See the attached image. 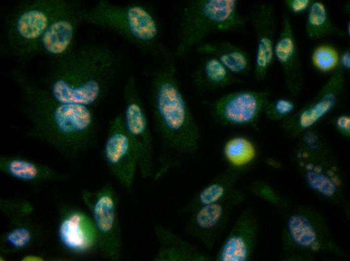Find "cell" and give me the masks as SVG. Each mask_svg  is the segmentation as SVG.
Instances as JSON below:
<instances>
[{"instance_id": "277c9868", "label": "cell", "mask_w": 350, "mask_h": 261, "mask_svg": "<svg viewBox=\"0 0 350 261\" xmlns=\"http://www.w3.org/2000/svg\"><path fill=\"white\" fill-rule=\"evenodd\" d=\"M83 22L112 31L145 53L165 59L170 57L160 41L159 21L144 4H119L101 0L85 8Z\"/></svg>"}, {"instance_id": "9a60e30c", "label": "cell", "mask_w": 350, "mask_h": 261, "mask_svg": "<svg viewBox=\"0 0 350 261\" xmlns=\"http://www.w3.org/2000/svg\"><path fill=\"white\" fill-rule=\"evenodd\" d=\"M153 230L158 246L153 258L154 261L213 260V257L198 246L161 224H155Z\"/></svg>"}, {"instance_id": "ba28073f", "label": "cell", "mask_w": 350, "mask_h": 261, "mask_svg": "<svg viewBox=\"0 0 350 261\" xmlns=\"http://www.w3.org/2000/svg\"><path fill=\"white\" fill-rule=\"evenodd\" d=\"M125 130L139 154L138 171L143 179L154 175L153 140L146 110L135 77H128L123 88Z\"/></svg>"}, {"instance_id": "7c38bea8", "label": "cell", "mask_w": 350, "mask_h": 261, "mask_svg": "<svg viewBox=\"0 0 350 261\" xmlns=\"http://www.w3.org/2000/svg\"><path fill=\"white\" fill-rule=\"evenodd\" d=\"M239 194L232 190L221 200L201 207L191 213L185 227L187 234L196 239L208 250L215 247L224 231Z\"/></svg>"}, {"instance_id": "484cf974", "label": "cell", "mask_w": 350, "mask_h": 261, "mask_svg": "<svg viewBox=\"0 0 350 261\" xmlns=\"http://www.w3.org/2000/svg\"><path fill=\"white\" fill-rule=\"evenodd\" d=\"M288 227L291 237L300 246H312L316 239V233L309 220L304 216L294 215L290 217Z\"/></svg>"}, {"instance_id": "603a6c76", "label": "cell", "mask_w": 350, "mask_h": 261, "mask_svg": "<svg viewBox=\"0 0 350 261\" xmlns=\"http://www.w3.org/2000/svg\"><path fill=\"white\" fill-rule=\"evenodd\" d=\"M342 80V72L338 70L328 81L318 99L301 112L298 118L301 127L310 126L333 108Z\"/></svg>"}, {"instance_id": "d6a6232c", "label": "cell", "mask_w": 350, "mask_h": 261, "mask_svg": "<svg viewBox=\"0 0 350 261\" xmlns=\"http://www.w3.org/2000/svg\"><path fill=\"white\" fill-rule=\"evenodd\" d=\"M349 122L350 119L347 116H340L337 120V125L338 127L346 132L349 130Z\"/></svg>"}, {"instance_id": "7402d4cb", "label": "cell", "mask_w": 350, "mask_h": 261, "mask_svg": "<svg viewBox=\"0 0 350 261\" xmlns=\"http://www.w3.org/2000/svg\"><path fill=\"white\" fill-rule=\"evenodd\" d=\"M236 179L235 170H226L198 191L180 209L182 213H191L203 206L217 202L233 190Z\"/></svg>"}, {"instance_id": "8992f818", "label": "cell", "mask_w": 350, "mask_h": 261, "mask_svg": "<svg viewBox=\"0 0 350 261\" xmlns=\"http://www.w3.org/2000/svg\"><path fill=\"white\" fill-rule=\"evenodd\" d=\"M247 21L236 0L190 1L181 12L176 55L184 57L210 34L241 30Z\"/></svg>"}, {"instance_id": "4316f807", "label": "cell", "mask_w": 350, "mask_h": 261, "mask_svg": "<svg viewBox=\"0 0 350 261\" xmlns=\"http://www.w3.org/2000/svg\"><path fill=\"white\" fill-rule=\"evenodd\" d=\"M0 210L8 222L29 218L35 210L29 200L19 198H1Z\"/></svg>"}, {"instance_id": "8fae6325", "label": "cell", "mask_w": 350, "mask_h": 261, "mask_svg": "<svg viewBox=\"0 0 350 261\" xmlns=\"http://www.w3.org/2000/svg\"><path fill=\"white\" fill-rule=\"evenodd\" d=\"M85 9L78 1H66L42 36L37 54H44L54 60L73 50L78 27L84 22Z\"/></svg>"}, {"instance_id": "e0dca14e", "label": "cell", "mask_w": 350, "mask_h": 261, "mask_svg": "<svg viewBox=\"0 0 350 261\" xmlns=\"http://www.w3.org/2000/svg\"><path fill=\"white\" fill-rule=\"evenodd\" d=\"M254 224L247 215L240 217L218 250L215 261H246L251 251Z\"/></svg>"}, {"instance_id": "cb8c5ba5", "label": "cell", "mask_w": 350, "mask_h": 261, "mask_svg": "<svg viewBox=\"0 0 350 261\" xmlns=\"http://www.w3.org/2000/svg\"><path fill=\"white\" fill-rule=\"evenodd\" d=\"M305 31L307 37L311 40L343 35L342 32L332 22L325 4L318 1H313L308 10Z\"/></svg>"}, {"instance_id": "83f0119b", "label": "cell", "mask_w": 350, "mask_h": 261, "mask_svg": "<svg viewBox=\"0 0 350 261\" xmlns=\"http://www.w3.org/2000/svg\"><path fill=\"white\" fill-rule=\"evenodd\" d=\"M339 55L337 50L328 45L316 47L311 55L313 65L322 72H328L335 69L339 65Z\"/></svg>"}, {"instance_id": "44dd1931", "label": "cell", "mask_w": 350, "mask_h": 261, "mask_svg": "<svg viewBox=\"0 0 350 261\" xmlns=\"http://www.w3.org/2000/svg\"><path fill=\"white\" fill-rule=\"evenodd\" d=\"M192 80L201 92L224 88L239 81L216 58L209 56L194 70Z\"/></svg>"}, {"instance_id": "30bf717a", "label": "cell", "mask_w": 350, "mask_h": 261, "mask_svg": "<svg viewBox=\"0 0 350 261\" xmlns=\"http://www.w3.org/2000/svg\"><path fill=\"white\" fill-rule=\"evenodd\" d=\"M57 235L61 247L71 255L83 256L99 251L91 215L79 208L66 204L60 206Z\"/></svg>"}, {"instance_id": "e575fe53", "label": "cell", "mask_w": 350, "mask_h": 261, "mask_svg": "<svg viewBox=\"0 0 350 261\" xmlns=\"http://www.w3.org/2000/svg\"><path fill=\"white\" fill-rule=\"evenodd\" d=\"M346 31H347V35H348V36H349V35H350V23H349V22H348L347 23Z\"/></svg>"}, {"instance_id": "f546056e", "label": "cell", "mask_w": 350, "mask_h": 261, "mask_svg": "<svg viewBox=\"0 0 350 261\" xmlns=\"http://www.w3.org/2000/svg\"><path fill=\"white\" fill-rule=\"evenodd\" d=\"M293 103L287 99L280 98L272 103H268L265 111L270 116L273 115H284L290 113L294 109Z\"/></svg>"}, {"instance_id": "5b68a950", "label": "cell", "mask_w": 350, "mask_h": 261, "mask_svg": "<svg viewBox=\"0 0 350 261\" xmlns=\"http://www.w3.org/2000/svg\"><path fill=\"white\" fill-rule=\"evenodd\" d=\"M66 2L35 0L15 5L4 22L1 54L22 62L36 55L42 36Z\"/></svg>"}, {"instance_id": "5bb4252c", "label": "cell", "mask_w": 350, "mask_h": 261, "mask_svg": "<svg viewBox=\"0 0 350 261\" xmlns=\"http://www.w3.org/2000/svg\"><path fill=\"white\" fill-rule=\"evenodd\" d=\"M249 17L256 38L254 75L260 81L266 76L274 59L276 26L273 7L260 3L254 7Z\"/></svg>"}, {"instance_id": "4fadbf2b", "label": "cell", "mask_w": 350, "mask_h": 261, "mask_svg": "<svg viewBox=\"0 0 350 261\" xmlns=\"http://www.w3.org/2000/svg\"><path fill=\"white\" fill-rule=\"evenodd\" d=\"M266 91L241 90L226 93L211 104L212 114L221 124L240 125L255 121L269 103Z\"/></svg>"}, {"instance_id": "d6986e66", "label": "cell", "mask_w": 350, "mask_h": 261, "mask_svg": "<svg viewBox=\"0 0 350 261\" xmlns=\"http://www.w3.org/2000/svg\"><path fill=\"white\" fill-rule=\"evenodd\" d=\"M195 49L201 55L216 58L235 76L244 75L250 71L251 65L248 54L231 42H202Z\"/></svg>"}, {"instance_id": "f1b7e54d", "label": "cell", "mask_w": 350, "mask_h": 261, "mask_svg": "<svg viewBox=\"0 0 350 261\" xmlns=\"http://www.w3.org/2000/svg\"><path fill=\"white\" fill-rule=\"evenodd\" d=\"M306 178L309 186L326 196H331L336 188L332 181L325 175L315 172H309Z\"/></svg>"}, {"instance_id": "4dcf8cb0", "label": "cell", "mask_w": 350, "mask_h": 261, "mask_svg": "<svg viewBox=\"0 0 350 261\" xmlns=\"http://www.w3.org/2000/svg\"><path fill=\"white\" fill-rule=\"evenodd\" d=\"M312 2L311 0H286L285 4L291 13L299 14L308 11Z\"/></svg>"}, {"instance_id": "ffe728a7", "label": "cell", "mask_w": 350, "mask_h": 261, "mask_svg": "<svg viewBox=\"0 0 350 261\" xmlns=\"http://www.w3.org/2000/svg\"><path fill=\"white\" fill-rule=\"evenodd\" d=\"M274 52V58L289 80H294L300 75L302 65L297 43L290 18L286 13L283 14L282 29L275 43Z\"/></svg>"}, {"instance_id": "d4e9b609", "label": "cell", "mask_w": 350, "mask_h": 261, "mask_svg": "<svg viewBox=\"0 0 350 261\" xmlns=\"http://www.w3.org/2000/svg\"><path fill=\"white\" fill-rule=\"evenodd\" d=\"M222 156L228 168L236 170L250 163L255 156V149L247 139L233 137L227 140L222 148Z\"/></svg>"}, {"instance_id": "836d02e7", "label": "cell", "mask_w": 350, "mask_h": 261, "mask_svg": "<svg viewBox=\"0 0 350 261\" xmlns=\"http://www.w3.org/2000/svg\"><path fill=\"white\" fill-rule=\"evenodd\" d=\"M23 261H42L44 258L38 255H27L22 258Z\"/></svg>"}, {"instance_id": "2e32d148", "label": "cell", "mask_w": 350, "mask_h": 261, "mask_svg": "<svg viewBox=\"0 0 350 261\" xmlns=\"http://www.w3.org/2000/svg\"><path fill=\"white\" fill-rule=\"evenodd\" d=\"M0 171L13 179L33 184L62 181L69 177L46 165L15 155L0 156Z\"/></svg>"}, {"instance_id": "52a82bcc", "label": "cell", "mask_w": 350, "mask_h": 261, "mask_svg": "<svg viewBox=\"0 0 350 261\" xmlns=\"http://www.w3.org/2000/svg\"><path fill=\"white\" fill-rule=\"evenodd\" d=\"M81 197L90 211L97 232L99 251L109 260H119L122 239L118 193L113 185L108 182L96 190H83Z\"/></svg>"}, {"instance_id": "6da1fadb", "label": "cell", "mask_w": 350, "mask_h": 261, "mask_svg": "<svg viewBox=\"0 0 350 261\" xmlns=\"http://www.w3.org/2000/svg\"><path fill=\"white\" fill-rule=\"evenodd\" d=\"M17 87L28 122L26 134L74 159L92 147L99 125L92 107L58 102L22 68L7 74Z\"/></svg>"}, {"instance_id": "3957f363", "label": "cell", "mask_w": 350, "mask_h": 261, "mask_svg": "<svg viewBox=\"0 0 350 261\" xmlns=\"http://www.w3.org/2000/svg\"><path fill=\"white\" fill-rule=\"evenodd\" d=\"M171 58L156 69L151 79V103L156 130L161 143V168L157 178L199 148L201 133L180 87Z\"/></svg>"}, {"instance_id": "9c48e42d", "label": "cell", "mask_w": 350, "mask_h": 261, "mask_svg": "<svg viewBox=\"0 0 350 261\" xmlns=\"http://www.w3.org/2000/svg\"><path fill=\"white\" fill-rule=\"evenodd\" d=\"M103 155L112 176L126 192H130L138 171L139 157L124 127L122 113L109 122Z\"/></svg>"}, {"instance_id": "1f68e13d", "label": "cell", "mask_w": 350, "mask_h": 261, "mask_svg": "<svg viewBox=\"0 0 350 261\" xmlns=\"http://www.w3.org/2000/svg\"><path fill=\"white\" fill-rule=\"evenodd\" d=\"M338 66L347 69L350 68V52L349 49L344 51L339 56Z\"/></svg>"}, {"instance_id": "7a4b0ae2", "label": "cell", "mask_w": 350, "mask_h": 261, "mask_svg": "<svg viewBox=\"0 0 350 261\" xmlns=\"http://www.w3.org/2000/svg\"><path fill=\"white\" fill-rule=\"evenodd\" d=\"M122 65L121 54L110 47L88 44L51 60L40 82L58 102L92 107L104 98Z\"/></svg>"}, {"instance_id": "ac0fdd59", "label": "cell", "mask_w": 350, "mask_h": 261, "mask_svg": "<svg viewBox=\"0 0 350 261\" xmlns=\"http://www.w3.org/2000/svg\"><path fill=\"white\" fill-rule=\"evenodd\" d=\"M43 235L41 227L30 217L8 222L0 238L1 255L24 250L39 242Z\"/></svg>"}]
</instances>
